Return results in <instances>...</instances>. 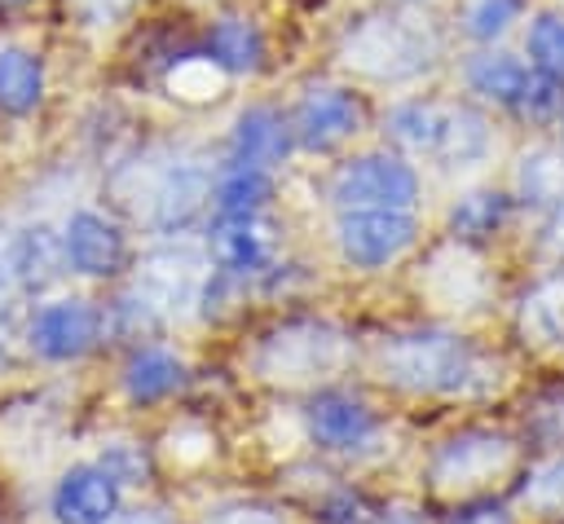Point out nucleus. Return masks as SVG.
<instances>
[{
    "mask_svg": "<svg viewBox=\"0 0 564 524\" xmlns=\"http://www.w3.org/2000/svg\"><path fill=\"white\" fill-rule=\"evenodd\" d=\"M520 330L533 348L560 352L564 348V273L538 282L520 304Z\"/></svg>",
    "mask_w": 564,
    "mask_h": 524,
    "instance_id": "obj_19",
    "label": "nucleus"
},
{
    "mask_svg": "<svg viewBox=\"0 0 564 524\" xmlns=\"http://www.w3.org/2000/svg\"><path fill=\"white\" fill-rule=\"evenodd\" d=\"M212 198V176L203 163L194 159H176V163H163L159 172H150L145 181V220L159 229V233H181L194 225V216L207 207ZM137 203V211H141Z\"/></svg>",
    "mask_w": 564,
    "mask_h": 524,
    "instance_id": "obj_8",
    "label": "nucleus"
},
{
    "mask_svg": "<svg viewBox=\"0 0 564 524\" xmlns=\"http://www.w3.org/2000/svg\"><path fill=\"white\" fill-rule=\"evenodd\" d=\"M375 370L392 387L432 396H463L498 383V374H489V361L463 335L449 330H410L383 339L375 352Z\"/></svg>",
    "mask_w": 564,
    "mask_h": 524,
    "instance_id": "obj_1",
    "label": "nucleus"
},
{
    "mask_svg": "<svg viewBox=\"0 0 564 524\" xmlns=\"http://www.w3.org/2000/svg\"><path fill=\"white\" fill-rule=\"evenodd\" d=\"M511 106H516L520 114H529V119H551V114L564 106V92H560L555 75L538 70V75L524 79V88H520V97H516Z\"/></svg>",
    "mask_w": 564,
    "mask_h": 524,
    "instance_id": "obj_30",
    "label": "nucleus"
},
{
    "mask_svg": "<svg viewBox=\"0 0 564 524\" xmlns=\"http://www.w3.org/2000/svg\"><path fill=\"white\" fill-rule=\"evenodd\" d=\"M181 379H185V365L163 348H141L123 370V387L132 401H163L181 387Z\"/></svg>",
    "mask_w": 564,
    "mask_h": 524,
    "instance_id": "obj_21",
    "label": "nucleus"
},
{
    "mask_svg": "<svg viewBox=\"0 0 564 524\" xmlns=\"http://www.w3.org/2000/svg\"><path fill=\"white\" fill-rule=\"evenodd\" d=\"M203 524H282L269 506H251V502H234V506H220L212 511Z\"/></svg>",
    "mask_w": 564,
    "mask_h": 524,
    "instance_id": "obj_33",
    "label": "nucleus"
},
{
    "mask_svg": "<svg viewBox=\"0 0 564 524\" xmlns=\"http://www.w3.org/2000/svg\"><path fill=\"white\" fill-rule=\"evenodd\" d=\"M432 53H436L432 31L419 18H397V13H375L357 22L344 40V62L366 79H410L427 70Z\"/></svg>",
    "mask_w": 564,
    "mask_h": 524,
    "instance_id": "obj_3",
    "label": "nucleus"
},
{
    "mask_svg": "<svg viewBox=\"0 0 564 524\" xmlns=\"http://www.w3.org/2000/svg\"><path fill=\"white\" fill-rule=\"evenodd\" d=\"M119 511V480L101 462L70 467L53 489L57 524H106Z\"/></svg>",
    "mask_w": 564,
    "mask_h": 524,
    "instance_id": "obj_11",
    "label": "nucleus"
},
{
    "mask_svg": "<svg viewBox=\"0 0 564 524\" xmlns=\"http://www.w3.org/2000/svg\"><path fill=\"white\" fill-rule=\"evenodd\" d=\"M97 335H101V313L88 299H53L26 326L31 348L40 357H48V361L84 357L97 343Z\"/></svg>",
    "mask_w": 564,
    "mask_h": 524,
    "instance_id": "obj_10",
    "label": "nucleus"
},
{
    "mask_svg": "<svg viewBox=\"0 0 564 524\" xmlns=\"http://www.w3.org/2000/svg\"><path fill=\"white\" fill-rule=\"evenodd\" d=\"M449 524H516V520L502 502H471V506H458Z\"/></svg>",
    "mask_w": 564,
    "mask_h": 524,
    "instance_id": "obj_34",
    "label": "nucleus"
},
{
    "mask_svg": "<svg viewBox=\"0 0 564 524\" xmlns=\"http://www.w3.org/2000/svg\"><path fill=\"white\" fill-rule=\"evenodd\" d=\"M225 66L216 57H181L172 70H167V92L181 97V101H216L225 92Z\"/></svg>",
    "mask_w": 564,
    "mask_h": 524,
    "instance_id": "obj_24",
    "label": "nucleus"
},
{
    "mask_svg": "<svg viewBox=\"0 0 564 524\" xmlns=\"http://www.w3.org/2000/svg\"><path fill=\"white\" fill-rule=\"evenodd\" d=\"M388 132L405 150L436 159L445 167H471L489 150L485 119L467 106H454V101H405L388 114Z\"/></svg>",
    "mask_w": 564,
    "mask_h": 524,
    "instance_id": "obj_2",
    "label": "nucleus"
},
{
    "mask_svg": "<svg viewBox=\"0 0 564 524\" xmlns=\"http://www.w3.org/2000/svg\"><path fill=\"white\" fill-rule=\"evenodd\" d=\"M9 247H13V277L26 291H44L66 264L62 233H53L48 225H26V229L9 233Z\"/></svg>",
    "mask_w": 564,
    "mask_h": 524,
    "instance_id": "obj_18",
    "label": "nucleus"
},
{
    "mask_svg": "<svg viewBox=\"0 0 564 524\" xmlns=\"http://www.w3.org/2000/svg\"><path fill=\"white\" fill-rule=\"evenodd\" d=\"M357 119H361V110H357L352 92H344V88H313L300 101L295 132H300V141L308 150H330V145H339L344 137L357 132Z\"/></svg>",
    "mask_w": 564,
    "mask_h": 524,
    "instance_id": "obj_14",
    "label": "nucleus"
},
{
    "mask_svg": "<svg viewBox=\"0 0 564 524\" xmlns=\"http://www.w3.org/2000/svg\"><path fill=\"white\" fill-rule=\"evenodd\" d=\"M304 423L308 436L326 449H357L375 436V414L357 396H339V392H322L317 401H308Z\"/></svg>",
    "mask_w": 564,
    "mask_h": 524,
    "instance_id": "obj_13",
    "label": "nucleus"
},
{
    "mask_svg": "<svg viewBox=\"0 0 564 524\" xmlns=\"http://www.w3.org/2000/svg\"><path fill=\"white\" fill-rule=\"evenodd\" d=\"M101 467L123 484V480H145V458L128 445V440H115V445H106V454H101Z\"/></svg>",
    "mask_w": 564,
    "mask_h": 524,
    "instance_id": "obj_32",
    "label": "nucleus"
},
{
    "mask_svg": "<svg viewBox=\"0 0 564 524\" xmlns=\"http://www.w3.org/2000/svg\"><path fill=\"white\" fill-rule=\"evenodd\" d=\"M520 198L533 207H564V154L529 150L520 159Z\"/></svg>",
    "mask_w": 564,
    "mask_h": 524,
    "instance_id": "obj_23",
    "label": "nucleus"
},
{
    "mask_svg": "<svg viewBox=\"0 0 564 524\" xmlns=\"http://www.w3.org/2000/svg\"><path fill=\"white\" fill-rule=\"evenodd\" d=\"M269 194H273V185H269V172L264 167L234 163L216 181V211L220 216H260L264 203H269Z\"/></svg>",
    "mask_w": 564,
    "mask_h": 524,
    "instance_id": "obj_22",
    "label": "nucleus"
},
{
    "mask_svg": "<svg viewBox=\"0 0 564 524\" xmlns=\"http://www.w3.org/2000/svg\"><path fill=\"white\" fill-rule=\"evenodd\" d=\"M520 502H524L529 511H542V515H560V511H564V454L551 458V462H542V467L524 480Z\"/></svg>",
    "mask_w": 564,
    "mask_h": 524,
    "instance_id": "obj_28",
    "label": "nucleus"
},
{
    "mask_svg": "<svg viewBox=\"0 0 564 524\" xmlns=\"http://www.w3.org/2000/svg\"><path fill=\"white\" fill-rule=\"evenodd\" d=\"M511 18H516V0H476L467 9V31L476 40H494L511 26Z\"/></svg>",
    "mask_w": 564,
    "mask_h": 524,
    "instance_id": "obj_31",
    "label": "nucleus"
},
{
    "mask_svg": "<svg viewBox=\"0 0 564 524\" xmlns=\"http://www.w3.org/2000/svg\"><path fill=\"white\" fill-rule=\"evenodd\" d=\"M502 220H507V198H502V194H489V189H476V194H467V198L454 207L449 229H454L458 238H485V233H494Z\"/></svg>",
    "mask_w": 564,
    "mask_h": 524,
    "instance_id": "obj_27",
    "label": "nucleus"
},
{
    "mask_svg": "<svg viewBox=\"0 0 564 524\" xmlns=\"http://www.w3.org/2000/svg\"><path fill=\"white\" fill-rule=\"evenodd\" d=\"M212 251L229 273H260L273 260V225L264 216H220Z\"/></svg>",
    "mask_w": 564,
    "mask_h": 524,
    "instance_id": "obj_15",
    "label": "nucleus"
},
{
    "mask_svg": "<svg viewBox=\"0 0 564 524\" xmlns=\"http://www.w3.org/2000/svg\"><path fill=\"white\" fill-rule=\"evenodd\" d=\"M375 524H423V515L410 511V506H388V511L375 515Z\"/></svg>",
    "mask_w": 564,
    "mask_h": 524,
    "instance_id": "obj_39",
    "label": "nucleus"
},
{
    "mask_svg": "<svg viewBox=\"0 0 564 524\" xmlns=\"http://www.w3.org/2000/svg\"><path fill=\"white\" fill-rule=\"evenodd\" d=\"M330 198L339 211H410L419 198V181L410 163L392 154H366L339 167Z\"/></svg>",
    "mask_w": 564,
    "mask_h": 524,
    "instance_id": "obj_6",
    "label": "nucleus"
},
{
    "mask_svg": "<svg viewBox=\"0 0 564 524\" xmlns=\"http://www.w3.org/2000/svg\"><path fill=\"white\" fill-rule=\"evenodd\" d=\"M529 53L538 70L564 79V18H538L529 31Z\"/></svg>",
    "mask_w": 564,
    "mask_h": 524,
    "instance_id": "obj_29",
    "label": "nucleus"
},
{
    "mask_svg": "<svg viewBox=\"0 0 564 524\" xmlns=\"http://www.w3.org/2000/svg\"><path fill=\"white\" fill-rule=\"evenodd\" d=\"M533 436H542V440H564V396H555V401H546L538 414H533Z\"/></svg>",
    "mask_w": 564,
    "mask_h": 524,
    "instance_id": "obj_35",
    "label": "nucleus"
},
{
    "mask_svg": "<svg viewBox=\"0 0 564 524\" xmlns=\"http://www.w3.org/2000/svg\"><path fill=\"white\" fill-rule=\"evenodd\" d=\"M441 308H471L485 295V273L476 264V255H467L463 247H445L432 255V264L423 269L419 282Z\"/></svg>",
    "mask_w": 564,
    "mask_h": 524,
    "instance_id": "obj_16",
    "label": "nucleus"
},
{
    "mask_svg": "<svg viewBox=\"0 0 564 524\" xmlns=\"http://www.w3.org/2000/svg\"><path fill=\"white\" fill-rule=\"evenodd\" d=\"M344 361H348L344 335L322 321H291L256 348V374L269 383H286V387L330 379L344 370Z\"/></svg>",
    "mask_w": 564,
    "mask_h": 524,
    "instance_id": "obj_5",
    "label": "nucleus"
},
{
    "mask_svg": "<svg viewBox=\"0 0 564 524\" xmlns=\"http://www.w3.org/2000/svg\"><path fill=\"white\" fill-rule=\"evenodd\" d=\"M516 458V445L502 432H463L445 440L427 467V480L436 493H467L502 476Z\"/></svg>",
    "mask_w": 564,
    "mask_h": 524,
    "instance_id": "obj_7",
    "label": "nucleus"
},
{
    "mask_svg": "<svg viewBox=\"0 0 564 524\" xmlns=\"http://www.w3.org/2000/svg\"><path fill=\"white\" fill-rule=\"evenodd\" d=\"M62 247H66V264L75 273L110 277L123 269V233L97 211H75L62 229Z\"/></svg>",
    "mask_w": 564,
    "mask_h": 524,
    "instance_id": "obj_12",
    "label": "nucleus"
},
{
    "mask_svg": "<svg viewBox=\"0 0 564 524\" xmlns=\"http://www.w3.org/2000/svg\"><path fill=\"white\" fill-rule=\"evenodd\" d=\"M0 4H26V0H0Z\"/></svg>",
    "mask_w": 564,
    "mask_h": 524,
    "instance_id": "obj_41",
    "label": "nucleus"
},
{
    "mask_svg": "<svg viewBox=\"0 0 564 524\" xmlns=\"http://www.w3.org/2000/svg\"><path fill=\"white\" fill-rule=\"evenodd\" d=\"M9 286H18V277H13V247H9V233H0V291H9Z\"/></svg>",
    "mask_w": 564,
    "mask_h": 524,
    "instance_id": "obj_37",
    "label": "nucleus"
},
{
    "mask_svg": "<svg viewBox=\"0 0 564 524\" xmlns=\"http://www.w3.org/2000/svg\"><path fill=\"white\" fill-rule=\"evenodd\" d=\"M524 79H529V70H524L516 57H507V53H480V57L467 66V84H471L476 92L494 97V101H516L520 88H524Z\"/></svg>",
    "mask_w": 564,
    "mask_h": 524,
    "instance_id": "obj_26",
    "label": "nucleus"
},
{
    "mask_svg": "<svg viewBox=\"0 0 564 524\" xmlns=\"http://www.w3.org/2000/svg\"><path fill=\"white\" fill-rule=\"evenodd\" d=\"M551 247L564 255V216H560V220H555V229H551Z\"/></svg>",
    "mask_w": 564,
    "mask_h": 524,
    "instance_id": "obj_40",
    "label": "nucleus"
},
{
    "mask_svg": "<svg viewBox=\"0 0 564 524\" xmlns=\"http://www.w3.org/2000/svg\"><path fill=\"white\" fill-rule=\"evenodd\" d=\"M44 97V66L26 48H0V110L26 114Z\"/></svg>",
    "mask_w": 564,
    "mask_h": 524,
    "instance_id": "obj_20",
    "label": "nucleus"
},
{
    "mask_svg": "<svg viewBox=\"0 0 564 524\" xmlns=\"http://www.w3.org/2000/svg\"><path fill=\"white\" fill-rule=\"evenodd\" d=\"M260 53H264V44H260V31L251 22H242V18L216 22V31H212V57L225 70H256L260 66Z\"/></svg>",
    "mask_w": 564,
    "mask_h": 524,
    "instance_id": "obj_25",
    "label": "nucleus"
},
{
    "mask_svg": "<svg viewBox=\"0 0 564 524\" xmlns=\"http://www.w3.org/2000/svg\"><path fill=\"white\" fill-rule=\"evenodd\" d=\"M106 524H167V515H163V511H150V506H145V511H128V515H119V511H115V515H110Z\"/></svg>",
    "mask_w": 564,
    "mask_h": 524,
    "instance_id": "obj_38",
    "label": "nucleus"
},
{
    "mask_svg": "<svg viewBox=\"0 0 564 524\" xmlns=\"http://www.w3.org/2000/svg\"><path fill=\"white\" fill-rule=\"evenodd\" d=\"M212 264L198 247L189 242H167L141 255L137 277H132V304L141 308L145 321H167V317H185L203 291H207Z\"/></svg>",
    "mask_w": 564,
    "mask_h": 524,
    "instance_id": "obj_4",
    "label": "nucleus"
},
{
    "mask_svg": "<svg viewBox=\"0 0 564 524\" xmlns=\"http://www.w3.org/2000/svg\"><path fill=\"white\" fill-rule=\"evenodd\" d=\"M128 4H132V0H75V9H79L88 22H110V18H119Z\"/></svg>",
    "mask_w": 564,
    "mask_h": 524,
    "instance_id": "obj_36",
    "label": "nucleus"
},
{
    "mask_svg": "<svg viewBox=\"0 0 564 524\" xmlns=\"http://www.w3.org/2000/svg\"><path fill=\"white\" fill-rule=\"evenodd\" d=\"M414 242L410 211H339V251L357 269H379Z\"/></svg>",
    "mask_w": 564,
    "mask_h": 524,
    "instance_id": "obj_9",
    "label": "nucleus"
},
{
    "mask_svg": "<svg viewBox=\"0 0 564 524\" xmlns=\"http://www.w3.org/2000/svg\"><path fill=\"white\" fill-rule=\"evenodd\" d=\"M291 150V132L286 119L269 106H251L238 114L234 123V163H251V167H273L282 163V154Z\"/></svg>",
    "mask_w": 564,
    "mask_h": 524,
    "instance_id": "obj_17",
    "label": "nucleus"
}]
</instances>
